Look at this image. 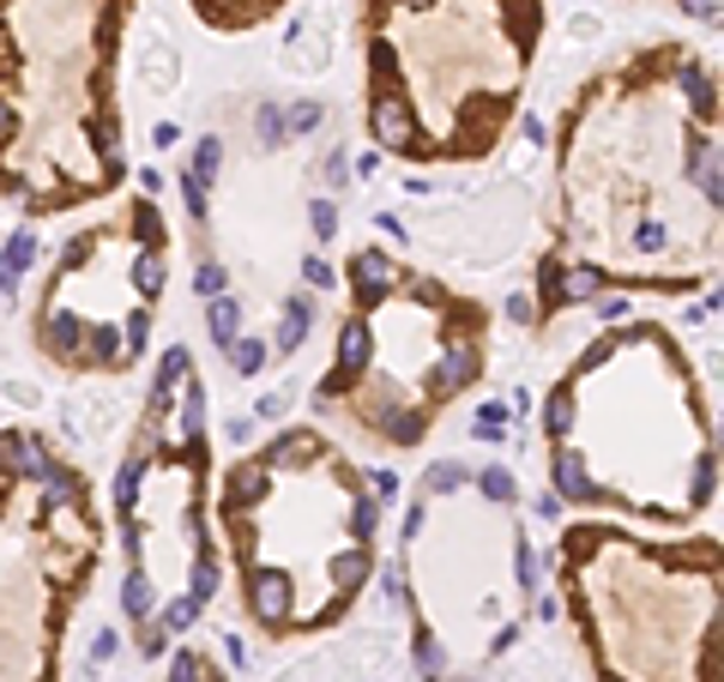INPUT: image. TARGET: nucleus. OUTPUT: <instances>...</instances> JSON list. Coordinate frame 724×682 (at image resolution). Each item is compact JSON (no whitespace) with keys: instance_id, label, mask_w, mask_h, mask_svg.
Masks as SVG:
<instances>
[{"instance_id":"obj_2","label":"nucleus","mask_w":724,"mask_h":682,"mask_svg":"<svg viewBox=\"0 0 724 682\" xmlns=\"http://www.w3.org/2000/svg\"><path fill=\"white\" fill-rule=\"evenodd\" d=\"M0 466L12 471L19 483H43L49 478V447H43V435H24V429H7L0 435Z\"/></svg>"},{"instance_id":"obj_10","label":"nucleus","mask_w":724,"mask_h":682,"mask_svg":"<svg viewBox=\"0 0 724 682\" xmlns=\"http://www.w3.org/2000/svg\"><path fill=\"white\" fill-rule=\"evenodd\" d=\"M332 230H339V212H332V200H315V236L332 242Z\"/></svg>"},{"instance_id":"obj_7","label":"nucleus","mask_w":724,"mask_h":682,"mask_svg":"<svg viewBox=\"0 0 724 682\" xmlns=\"http://www.w3.org/2000/svg\"><path fill=\"white\" fill-rule=\"evenodd\" d=\"M224 351H230V369H236V375H260V369H266V344L260 339H242V332H236Z\"/></svg>"},{"instance_id":"obj_12","label":"nucleus","mask_w":724,"mask_h":682,"mask_svg":"<svg viewBox=\"0 0 724 682\" xmlns=\"http://www.w3.org/2000/svg\"><path fill=\"white\" fill-rule=\"evenodd\" d=\"M296 134H308V127H320V103H302V109H296Z\"/></svg>"},{"instance_id":"obj_8","label":"nucleus","mask_w":724,"mask_h":682,"mask_svg":"<svg viewBox=\"0 0 724 682\" xmlns=\"http://www.w3.org/2000/svg\"><path fill=\"white\" fill-rule=\"evenodd\" d=\"M284 134H290V127H284L278 103H266V109H260V139H266V146H284Z\"/></svg>"},{"instance_id":"obj_6","label":"nucleus","mask_w":724,"mask_h":682,"mask_svg":"<svg viewBox=\"0 0 724 682\" xmlns=\"http://www.w3.org/2000/svg\"><path fill=\"white\" fill-rule=\"evenodd\" d=\"M217 170H224V146H217V139H200V146H193L188 175H193L200 188H212V182H217Z\"/></svg>"},{"instance_id":"obj_9","label":"nucleus","mask_w":724,"mask_h":682,"mask_svg":"<svg viewBox=\"0 0 724 682\" xmlns=\"http://www.w3.org/2000/svg\"><path fill=\"white\" fill-rule=\"evenodd\" d=\"M302 278H308V285H315V290H332V285H339V273H332L327 260H315V254H308V260H302Z\"/></svg>"},{"instance_id":"obj_11","label":"nucleus","mask_w":724,"mask_h":682,"mask_svg":"<svg viewBox=\"0 0 724 682\" xmlns=\"http://www.w3.org/2000/svg\"><path fill=\"white\" fill-rule=\"evenodd\" d=\"M200 296H224V266H200Z\"/></svg>"},{"instance_id":"obj_3","label":"nucleus","mask_w":724,"mask_h":682,"mask_svg":"<svg viewBox=\"0 0 724 682\" xmlns=\"http://www.w3.org/2000/svg\"><path fill=\"white\" fill-rule=\"evenodd\" d=\"M308 327H315V296H290V302H284V315H278V356H290L296 344L308 339Z\"/></svg>"},{"instance_id":"obj_1","label":"nucleus","mask_w":724,"mask_h":682,"mask_svg":"<svg viewBox=\"0 0 724 682\" xmlns=\"http://www.w3.org/2000/svg\"><path fill=\"white\" fill-rule=\"evenodd\" d=\"M344 273H351V290H356V302H374V296H386V290L398 285V278H405V266H398L386 248H374V242H362V248L351 254V266H344Z\"/></svg>"},{"instance_id":"obj_4","label":"nucleus","mask_w":724,"mask_h":682,"mask_svg":"<svg viewBox=\"0 0 724 682\" xmlns=\"http://www.w3.org/2000/svg\"><path fill=\"white\" fill-rule=\"evenodd\" d=\"M236 296H205V327H212V339H217V351H224L230 339H236Z\"/></svg>"},{"instance_id":"obj_13","label":"nucleus","mask_w":724,"mask_h":682,"mask_svg":"<svg viewBox=\"0 0 724 682\" xmlns=\"http://www.w3.org/2000/svg\"><path fill=\"white\" fill-rule=\"evenodd\" d=\"M398 495V478L393 471H374V501H393Z\"/></svg>"},{"instance_id":"obj_5","label":"nucleus","mask_w":724,"mask_h":682,"mask_svg":"<svg viewBox=\"0 0 724 682\" xmlns=\"http://www.w3.org/2000/svg\"><path fill=\"white\" fill-rule=\"evenodd\" d=\"M471 478H477V489H483L489 508H513V501H520V483H513V471L489 466V471H471Z\"/></svg>"}]
</instances>
